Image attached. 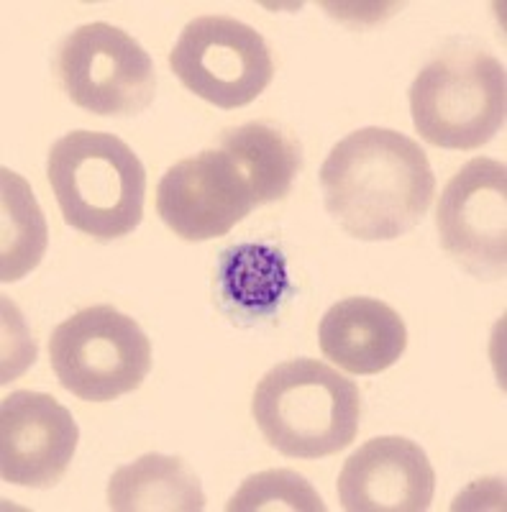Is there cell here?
<instances>
[{"mask_svg":"<svg viewBox=\"0 0 507 512\" xmlns=\"http://www.w3.org/2000/svg\"><path fill=\"white\" fill-rule=\"evenodd\" d=\"M333 221L359 241H395L431 208L436 177L418 141L367 126L338 141L321 167Z\"/></svg>","mask_w":507,"mask_h":512,"instance_id":"cell-1","label":"cell"},{"mask_svg":"<svg viewBox=\"0 0 507 512\" xmlns=\"http://www.w3.org/2000/svg\"><path fill=\"white\" fill-rule=\"evenodd\" d=\"M251 415L272 448L290 459H323L359 433L362 395L351 379L315 359L282 361L259 379Z\"/></svg>","mask_w":507,"mask_h":512,"instance_id":"cell-2","label":"cell"},{"mask_svg":"<svg viewBox=\"0 0 507 512\" xmlns=\"http://www.w3.org/2000/svg\"><path fill=\"white\" fill-rule=\"evenodd\" d=\"M49 185L75 231L113 241L144 216L146 169L126 141L103 131H70L49 149Z\"/></svg>","mask_w":507,"mask_h":512,"instance_id":"cell-3","label":"cell"},{"mask_svg":"<svg viewBox=\"0 0 507 512\" xmlns=\"http://www.w3.org/2000/svg\"><path fill=\"white\" fill-rule=\"evenodd\" d=\"M408 95L418 136L441 149L474 152L505 126V64L479 49H451L428 62Z\"/></svg>","mask_w":507,"mask_h":512,"instance_id":"cell-4","label":"cell"},{"mask_svg":"<svg viewBox=\"0 0 507 512\" xmlns=\"http://www.w3.org/2000/svg\"><path fill=\"white\" fill-rule=\"evenodd\" d=\"M49 359L67 392L85 402H111L144 384L152 341L131 315L93 305L54 328Z\"/></svg>","mask_w":507,"mask_h":512,"instance_id":"cell-5","label":"cell"},{"mask_svg":"<svg viewBox=\"0 0 507 512\" xmlns=\"http://www.w3.org/2000/svg\"><path fill=\"white\" fill-rule=\"evenodd\" d=\"M57 72L67 98L95 116H136L157 93L152 57L134 36L105 21L70 31L59 47Z\"/></svg>","mask_w":507,"mask_h":512,"instance_id":"cell-6","label":"cell"},{"mask_svg":"<svg viewBox=\"0 0 507 512\" xmlns=\"http://www.w3.org/2000/svg\"><path fill=\"white\" fill-rule=\"evenodd\" d=\"M169 67L190 93L223 111L254 103L274 77L267 41L231 16L193 18L169 52Z\"/></svg>","mask_w":507,"mask_h":512,"instance_id":"cell-7","label":"cell"},{"mask_svg":"<svg viewBox=\"0 0 507 512\" xmlns=\"http://www.w3.org/2000/svg\"><path fill=\"white\" fill-rule=\"evenodd\" d=\"M436 228L443 251L474 277H505L507 167L495 159L467 162L443 187Z\"/></svg>","mask_w":507,"mask_h":512,"instance_id":"cell-8","label":"cell"},{"mask_svg":"<svg viewBox=\"0 0 507 512\" xmlns=\"http://www.w3.org/2000/svg\"><path fill=\"white\" fill-rule=\"evenodd\" d=\"M254 208H259L254 185L221 146L169 167L157 187L159 218L185 241L226 236Z\"/></svg>","mask_w":507,"mask_h":512,"instance_id":"cell-9","label":"cell"},{"mask_svg":"<svg viewBox=\"0 0 507 512\" xmlns=\"http://www.w3.org/2000/svg\"><path fill=\"white\" fill-rule=\"evenodd\" d=\"M80 431L47 392L18 390L0 405V477L16 487L49 489L65 477Z\"/></svg>","mask_w":507,"mask_h":512,"instance_id":"cell-10","label":"cell"},{"mask_svg":"<svg viewBox=\"0 0 507 512\" xmlns=\"http://www.w3.org/2000/svg\"><path fill=\"white\" fill-rule=\"evenodd\" d=\"M436 474L426 451L403 436H379L356 448L338 474L346 512H426Z\"/></svg>","mask_w":507,"mask_h":512,"instance_id":"cell-11","label":"cell"},{"mask_svg":"<svg viewBox=\"0 0 507 512\" xmlns=\"http://www.w3.org/2000/svg\"><path fill=\"white\" fill-rule=\"evenodd\" d=\"M321 351L351 374H379L408 349V328L397 310L374 297H346L318 326Z\"/></svg>","mask_w":507,"mask_h":512,"instance_id":"cell-12","label":"cell"},{"mask_svg":"<svg viewBox=\"0 0 507 512\" xmlns=\"http://www.w3.org/2000/svg\"><path fill=\"white\" fill-rule=\"evenodd\" d=\"M113 512H203L200 479L180 456L146 454L116 469L108 482Z\"/></svg>","mask_w":507,"mask_h":512,"instance_id":"cell-13","label":"cell"},{"mask_svg":"<svg viewBox=\"0 0 507 512\" xmlns=\"http://www.w3.org/2000/svg\"><path fill=\"white\" fill-rule=\"evenodd\" d=\"M218 287L234 313L267 318L290 292L285 256L269 244L228 246L218 262Z\"/></svg>","mask_w":507,"mask_h":512,"instance_id":"cell-14","label":"cell"},{"mask_svg":"<svg viewBox=\"0 0 507 512\" xmlns=\"http://www.w3.org/2000/svg\"><path fill=\"white\" fill-rule=\"evenodd\" d=\"M221 149L244 167L259 205L285 198L303 164L298 141L282 128L259 121L228 128L221 136Z\"/></svg>","mask_w":507,"mask_h":512,"instance_id":"cell-15","label":"cell"},{"mask_svg":"<svg viewBox=\"0 0 507 512\" xmlns=\"http://www.w3.org/2000/svg\"><path fill=\"white\" fill-rule=\"evenodd\" d=\"M3 180V244H0V280L18 282L31 269L39 267L47 251V221L29 190L16 172L0 169Z\"/></svg>","mask_w":507,"mask_h":512,"instance_id":"cell-16","label":"cell"},{"mask_svg":"<svg viewBox=\"0 0 507 512\" xmlns=\"http://www.w3.org/2000/svg\"><path fill=\"white\" fill-rule=\"evenodd\" d=\"M228 512H326V502L303 474L292 469H269L244 479L226 505Z\"/></svg>","mask_w":507,"mask_h":512,"instance_id":"cell-17","label":"cell"}]
</instances>
